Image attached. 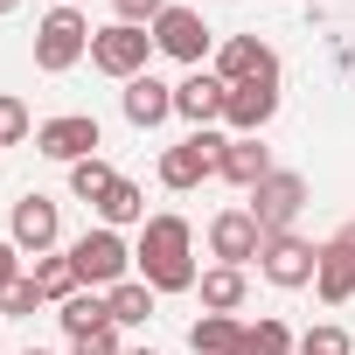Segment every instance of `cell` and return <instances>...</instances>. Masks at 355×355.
Segmentation results:
<instances>
[{"mask_svg": "<svg viewBox=\"0 0 355 355\" xmlns=\"http://www.w3.org/2000/svg\"><path fill=\"white\" fill-rule=\"evenodd\" d=\"M132 265H139V279H146L153 293H189V286L202 279V272H196V230H189V216H146Z\"/></svg>", "mask_w": 355, "mask_h": 355, "instance_id": "cell-1", "label": "cell"}, {"mask_svg": "<svg viewBox=\"0 0 355 355\" xmlns=\"http://www.w3.org/2000/svg\"><path fill=\"white\" fill-rule=\"evenodd\" d=\"M91 21H84V8H49L42 21H35V70H49V77H63V70H77L84 56H91Z\"/></svg>", "mask_w": 355, "mask_h": 355, "instance_id": "cell-2", "label": "cell"}, {"mask_svg": "<svg viewBox=\"0 0 355 355\" xmlns=\"http://www.w3.org/2000/svg\"><path fill=\"white\" fill-rule=\"evenodd\" d=\"M223 146H230V132H189L182 146H167L160 153V189H174V196H189V189H202L209 174L223 167Z\"/></svg>", "mask_w": 355, "mask_h": 355, "instance_id": "cell-3", "label": "cell"}, {"mask_svg": "<svg viewBox=\"0 0 355 355\" xmlns=\"http://www.w3.org/2000/svg\"><path fill=\"white\" fill-rule=\"evenodd\" d=\"M70 265H77V279H84L91 293H112V286L132 272V251H125V237H119V230H105V223H98V230H84V237L70 244Z\"/></svg>", "mask_w": 355, "mask_h": 355, "instance_id": "cell-4", "label": "cell"}, {"mask_svg": "<svg viewBox=\"0 0 355 355\" xmlns=\"http://www.w3.org/2000/svg\"><path fill=\"white\" fill-rule=\"evenodd\" d=\"M146 56H153V28H125V21H112V28L91 35V70H105V77H119V84L146 77Z\"/></svg>", "mask_w": 355, "mask_h": 355, "instance_id": "cell-5", "label": "cell"}, {"mask_svg": "<svg viewBox=\"0 0 355 355\" xmlns=\"http://www.w3.org/2000/svg\"><path fill=\"white\" fill-rule=\"evenodd\" d=\"M258 272H265L279 293H300V286H313V272H320V244H313V237H293V230H279V237H265V251H258Z\"/></svg>", "mask_w": 355, "mask_h": 355, "instance_id": "cell-6", "label": "cell"}, {"mask_svg": "<svg viewBox=\"0 0 355 355\" xmlns=\"http://www.w3.org/2000/svg\"><path fill=\"white\" fill-rule=\"evenodd\" d=\"M306 209V174H286V167H272L265 182L251 189V223L265 230V237H279V230H293V216Z\"/></svg>", "mask_w": 355, "mask_h": 355, "instance_id": "cell-7", "label": "cell"}, {"mask_svg": "<svg viewBox=\"0 0 355 355\" xmlns=\"http://www.w3.org/2000/svg\"><path fill=\"white\" fill-rule=\"evenodd\" d=\"M98 146H105V132H98V119H91V112H63V119L35 125V153H49V160H63V167L91 160Z\"/></svg>", "mask_w": 355, "mask_h": 355, "instance_id": "cell-8", "label": "cell"}, {"mask_svg": "<svg viewBox=\"0 0 355 355\" xmlns=\"http://www.w3.org/2000/svg\"><path fill=\"white\" fill-rule=\"evenodd\" d=\"M209 21L196 15V8H167L160 21H153V49L160 56H174V63H189V70H202V56H209Z\"/></svg>", "mask_w": 355, "mask_h": 355, "instance_id": "cell-9", "label": "cell"}, {"mask_svg": "<svg viewBox=\"0 0 355 355\" xmlns=\"http://www.w3.org/2000/svg\"><path fill=\"white\" fill-rule=\"evenodd\" d=\"M223 105H230V84L216 70H189L182 84H174V119H189L196 132H209L223 119Z\"/></svg>", "mask_w": 355, "mask_h": 355, "instance_id": "cell-10", "label": "cell"}, {"mask_svg": "<svg viewBox=\"0 0 355 355\" xmlns=\"http://www.w3.org/2000/svg\"><path fill=\"white\" fill-rule=\"evenodd\" d=\"M209 251H216V265H258V251H265V230L251 223V209H223V216H209Z\"/></svg>", "mask_w": 355, "mask_h": 355, "instance_id": "cell-11", "label": "cell"}, {"mask_svg": "<svg viewBox=\"0 0 355 355\" xmlns=\"http://www.w3.org/2000/svg\"><path fill=\"white\" fill-rule=\"evenodd\" d=\"M216 77L223 84H279V56L258 42V35H230L216 49Z\"/></svg>", "mask_w": 355, "mask_h": 355, "instance_id": "cell-12", "label": "cell"}, {"mask_svg": "<svg viewBox=\"0 0 355 355\" xmlns=\"http://www.w3.org/2000/svg\"><path fill=\"white\" fill-rule=\"evenodd\" d=\"M272 119H279V84H230V105H223L230 139H258Z\"/></svg>", "mask_w": 355, "mask_h": 355, "instance_id": "cell-13", "label": "cell"}, {"mask_svg": "<svg viewBox=\"0 0 355 355\" xmlns=\"http://www.w3.org/2000/svg\"><path fill=\"white\" fill-rule=\"evenodd\" d=\"M8 237L21 244V258H28V251H35V258H42V251H56V237H63L56 202H49V196H21V202H15V216H8Z\"/></svg>", "mask_w": 355, "mask_h": 355, "instance_id": "cell-14", "label": "cell"}, {"mask_svg": "<svg viewBox=\"0 0 355 355\" xmlns=\"http://www.w3.org/2000/svg\"><path fill=\"white\" fill-rule=\"evenodd\" d=\"M313 293H320L327 306H348V300H355V251H348L341 237H327V244H320V272H313Z\"/></svg>", "mask_w": 355, "mask_h": 355, "instance_id": "cell-15", "label": "cell"}, {"mask_svg": "<svg viewBox=\"0 0 355 355\" xmlns=\"http://www.w3.org/2000/svg\"><path fill=\"white\" fill-rule=\"evenodd\" d=\"M125 119H132L139 132H153L160 119H174V84H160V77H132V84H125Z\"/></svg>", "mask_w": 355, "mask_h": 355, "instance_id": "cell-16", "label": "cell"}, {"mask_svg": "<svg viewBox=\"0 0 355 355\" xmlns=\"http://www.w3.org/2000/svg\"><path fill=\"white\" fill-rule=\"evenodd\" d=\"M216 174H223V182H237V189L251 196V189L265 182V174H272V146H265V139H230V146H223V167H216Z\"/></svg>", "mask_w": 355, "mask_h": 355, "instance_id": "cell-17", "label": "cell"}, {"mask_svg": "<svg viewBox=\"0 0 355 355\" xmlns=\"http://www.w3.org/2000/svg\"><path fill=\"white\" fill-rule=\"evenodd\" d=\"M153 300H160V293H153L146 279H119V286L105 293V306H112V327H146V320H153Z\"/></svg>", "mask_w": 355, "mask_h": 355, "instance_id": "cell-18", "label": "cell"}, {"mask_svg": "<svg viewBox=\"0 0 355 355\" xmlns=\"http://www.w3.org/2000/svg\"><path fill=\"white\" fill-rule=\"evenodd\" d=\"M196 293H202V306H209V313H237L251 286H244V272H237V265H209V272L196 279Z\"/></svg>", "mask_w": 355, "mask_h": 355, "instance_id": "cell-19", "label": "cell"}, {"mask_svg": "<svg viewBox=\"0 0 355 355\" xmlns=\"http://www.w3.org/2000/svg\"><path fill=\"white\" fill-rule=\"evenodd\" d=\"M56 320H63V334L77 341V334H98V327H112V306H105V293H70L63 306H56Z\"/></svg>", "mask_w": 355, "mask_h": 355, "instance_id": "cell-20", "label": "cell"}, {"mask_svg": "<svg viewBox=\"0 0 355 355\" xmlns=\"http://www.w3.org/2000/svg\"><path fill=\"white\" fill-rule=\"evenodd\" d=\"M237 341H244V320L237 313H202L189 327V348L196 355H237Z\"/></svg>", "mask_w": 355, "mask_h": 355, "instance_id": "cell-21", "label": "cell"}, {"mask_svg": "<svg viewBox=\"0 0 355 355\" xmlns=\"http://www.w3.org/2000/svg\"><path fill=\"white\" fill-rule=\"evenodd\" d=\"M98 223H105V230L146 223V189H139V182H125V174H119V182H112V196L98 202Z\"/></svg>", "mask_w": 355, "mask_h": 355, "instance_id": "cell-22", "label": "cell"}, {"mask_svg": "<svg viewBox=\"0 0 355 355\" xmlns=\"http://www.w3.org/2000/svg\"><path fill=\"white\" fill-rule=\"evenodd\" d=\"M28 279H35V286H42V300H56V306H63L70 293H84V279H77V265H70V251H42Z\"/></svg>", "mask_w": 355, "mask_h": 355, "instance_id": "cell-23", "label": "cell"}, {"mask_svg": "<svg viewBox=\"0 0 355 355\" xmlns=\"http://www.w3.org/2000/svg\"><path fill=\"white\" fill-rule=\"evenodd\" d=\"M112 182H119V167H112L105 153H91V160H77V167H70V196H77V202H91V209L112 196Z\"/></svg>", "mask_w": 355, "mask_h": 355, "instance_id": "cell-24", "label": "cell"}, {"mask_svg": "<svg viewBox=\"0 0 355 355\" xmlns=\"http://www.w3.org/2000/svg\"><path fill=\"white\" fill-rule=\"evenodd\" d=\"M300 341H293V327L279 320V313H265V320H251L244 327V341H237V355H293Z\"/></svg>", "mask_w": 355, "mask_h": 355, "instance_id": "cell-25", "label": "cell"}, {"mask_svg": "<svg viewBox=\"0 0 355 355\" xmlns=\"http://www.w3.org/2000/svg\"><path fill=\"white\" fill-rule=\"evenodd\" d=\"M293 355H355V341H348L334 320H320L313 334H300V348H293Z\"/></svg>", "mask_w": 355, "mask_h": 355, "instance_id": "cell-26", "label": "cell"}, {"mask_svg": "<svg viewBox=\"0 0 355 355\" xmlns=\"http://www.w3.org/2000/svg\"><path fill=\"white\" fill-rule=\"evenodd\" d=\"M35 125H28V105L15 98V91H0V146H21Z\"/></svg>", "mask_w": 355, "mask_h": 355, "instance_id": "cell-27", "label": "cell"}, {"mask_svg": "<svg viewBox=\"0 0 355 355\" xmlns=\"http://www.w3.org/2000/svg\"><path fill=\"white\" fill-rule=\"evenodd\" d=\"M112 8H119V21H125V28H153V21L174 8V0H112Z\"/></svg>", "mask_w": 355, "mask_h": 355, "instance_id": "cell-28", "label": "cell"}, {"mask_svg": "<svg viewBox=\"0 0 355 355\" xmlns=\"http://www.w3.org/2000/svg\"><path fill=\"white\" fill-rule=\"evenodd\" d=\"M35 306H42V286H35V279H21V286H15L8 300H0V313H8V320H28Z\"/></svg>", "mask_w": 355, "mask_h": 355, "instance_id": "cell-29", "label": "cell"}, {"mask_svg": "<svg viewBox=\"0 0 355 355\" xmlns=\"http://www.w3.org/2000/svg\"><path fill=\"white\" fill-rule=\"evenodd\" d=\"M21 279H28V272H21V244H15V237H0V300H8Z\"/></svg>", "mask_w": 355, "mask_h": 355, "instance_id": "cell-30", "label": "cell"}, {"mask_svg": "<svg viewBox=\"0 0 355 355\" xmlns=\"http://www.w3.org/2000/svg\"><path fill=\"white\" fill-rule=\"evenodd\" d=\"M70 355H125V348H119V327H98V334H77Z\"/></svg>", "mask_w": 355, "mask_h": 355, "instance_id": "cell-31", "label": "cell"}, {"mask_svg": "<svg viewBox=\"0 0 355 355\" xmlns=\"http://www.w3.org/2000/svg\"><path fill=\"white\" fill-rule=\"evenodd\" d=\"M334 237H341V244H348V251H355V223H341V230H334Z\"/></svg>", "mask_w": 355, "mask_h": 355, "instance_id": "cell-32", "label": "cell"}, {"mask_svg": "<svg viewBox=\"0 0 355 355\" xmlns=\"http://www.w3.org/2000/svg\"><path fill=\"white\" fill-rule=\"evenodd\" d=\"M15 8H21V0H0V15H15Z\"/></svg>", "mask_w": 355, "mask_h": 355, "instance_id": "cell-33", "label": "cell"}, {"mask_svg": "<svg viewBox=\"0 0 355 355\" xmlns=\"http://www.w3.org/2000/svg\"><path fill=\"white\" fill-rule=\"evenodd\" d=\"M21 355H49V348H21Z\"/></svg>", "mask_w": 355, "mask_h": 355, "instance_id": "cell-34", "label": "cell"}, {"mask_svg": "<svg viewBox=\"0 0 355 355\" xmlns=\"http://www.w3.org/2000/svg\"><path fill=\"white\" fill-rule=\"evenodd\" d=\"M125 355H153V348H125Z\"/></svg>", "mask_w": 355, "mask_h": 355, "instance_id": "cell-35", "label": "cell"}, {"mask_svg": "<svg viewBox=\"0 0 355 355\" xmlns=\"http://www.w3.org/2000/svg\"><path fill=\"white\" fill-rule=\"evenodd\" d=\"M348 70H355V49H348Z\"/></svg>", "mask_w": 355, "mask_h": 355, "instance_id": "cell-36", "label": "cell"}, {"mask_svg": "<svg viewBox=\"0 0 355 355\" xmlns=\"http://www.w3.org/2000/svg\"><path fill=\"white\" fill-rule=\"evenodd\" d=\"M70 8H77V0H70Z\"/></svg>", "mask_w": 355, "mask_h": 355, "instance_id": "cell-37", "label": "cell"}]
</instances>
